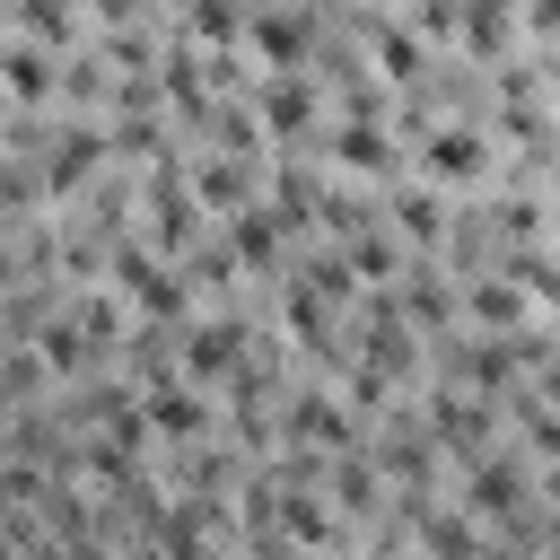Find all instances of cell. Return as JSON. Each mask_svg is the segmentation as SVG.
Returning a JSON list of instances; mask_svg holds the SVG:
<instances>
[{
  "label": "cell",
  "mask_w": 560,
  "mask_h": 560,
  "mask_svg": "<svg viewBox=\"0 0 560 560\" xmlns=\"http://www.w3.org/2000/svg\"><path fill=\"white\" fill-rule=\"evenodd\" d=\"M551 96H560V70H551Z\"/></svg>",
  "instance_id": "21"
},
{
  "label": "cell",
  "mask_w": 560,
  "mask_h": 560,
  "mask_svg": "<svg viewBox=\"0 0 560 560\" xmlns=\"http://www.w3.org/2000/svg\"><path fill=\"white\" fill-rule=\"evenodd\" d=\"M464 499L490 516V508H516L525 490H516V464H472V481H464Z\"/></svg>",
  "instance_id": "15"
},
{
  "label": "cell",
  "mask_w": 560,
  "mask_h": 560,
  "mask_svg": "<svg viewBox=\"0 0 560 560\" xmlns=\"http://www.w3.org/2000/svg\"><path fill=\"white\" fill-rule=\"evenodd\" d=\"M472 315H481V324H516L525 306H516V289H490V280H472Z\"/></svg>",
  "instance_id": "17"
},
{
  "label": "cell",
  "mask_w": 560,
  "mask_h": 560,
  "mask_svg": "<svg viewBox=\"0 0 560 560\" xmlns=\"http://www.w3.org/2000/svg\"><path fill=\"white\" fill-rule=\"evenodd\" d=\"M525 26H542V35H551V26H560V0H525Z\"/></svg>",
  "instance_id": "19"
},
{
  "label": "cell",
  "mask_w": 560,
  "mask_h": 560,
  "mask_svg": "<svg viewBox=\"0 0 560 560\" xmlns=\"http://www.w3.org/2000/svg\"><path fill=\"white\" fill-rule=\"evenodd\" d=\"M88 9H96V18H114V26H122V18H131V9H140V0H88Z\"/></svg>",
  "instance_id": "20"
},
{
  "label": "cell",
  "mask_w": 560,
  "mask_h": 560,
  "mask_svg": "<svg viewBox=\"0 0 560 560\" xmlns=\"http://www.w3.org/2000/svg\"><path fill=\"white\" fill-rule=\"evenodd\" d=\"M262 122H271V131H280V140H298V131H306V122H315V88H306V79H298V70H280V79H271V88H262Z\"/></svg>",
  "instance_id": "7"
},
{
  "label": "cell",
  "mask_w": 560,
  "mask_h": 560,
  "mask_svg": "<svg viewBox=\"0 0 560 560\" xmlns=\"http://www.w3.org/2000/svg\"><path fill=\"white\" fill-rule=\"evenodd\" d=\"M192 192H201L210 210H236V201H245V166H236V158H201V166H192Z\"/></svg>",
  "instance_id": "12"
},
{
  "label": "cell",
  "mask_w": 560,
  "mask_h": 560,
  "mask_svg": "<svg viewBox=\"0 0 560 560\" xmlns=\"http://www.w3.org/2000/svg\"><path fill=\"white\" fill-rule=\"evenodd\" d=\"M184 18H192V35H219V44H228V35L245 26V18H236V0H192Z\"/></svg>",
  "instance_id": "16"
},
{
  "label": "cell",
  "mask_w": 560,
  "mask_h": 560,
  "mask_svg": "<svg viewBox=\"0 0 560 560\" xmlns=\"http://www.w3.org/2000/svg\"><path fill=\"white\" fill-rule=\"evenodd\" d=\"M254 44H262L280 70H298V61H306V18H298V9H280V18H254Z\"/></svg>",
  "instance_id": "10"
},
{
  "label": "cell",
  "mask_w": 560,
  "mask_h": 560,
  "mask_svg": "<svg viewBox=\"0 0 560 560\" xmlns=\"http://www.w3.org/2000/svg\"><path fill=\"white\" fill-rule=\"evenodd\" d=\"M332 158H341L350 175H394V166H402V149H394V131H385L376 114H359V122H341V131H332Z\"/></svg>",
  "instance_id": "4"
},
{
  "label": "cell",
  "mask_w": 560,
  "mask_h": 560,
  "mask_svg": "<svg viewBox=\"0 0 560 560\" xmlns=\"http://www.w3.org/2000/svg\"><path fill=\"white\" fill-rule=\"evenodd\" d=\"M394 236H411V245H438V236H446V210H438V192H402V201H394Z\"/></svg>",
  "instance_id": "13"
},
{
  "label": "cell",
  "mask_w": 560,
  "mask_h": 560,
  "mask_svg": "<svg viewBox=\"0 0 560 560\" xmlns=\"http://www.w3.org/2000/svg\"><path fill=\"white\" fill-rule=\"evenodd\" d=\"M298 438H315V446H350V411H341L332 394H306V402H298Z\"/></svg>",
  "instance_id": "14"
},
{
  "label": "cell",
  "mask_w": 560,
  "mask_h": 560,
  "mask_svg": "<svg viewBox=\"0 0 560 560\" xmlns=\"http://www.w3.org/2000/svg\"><path fill=\"white\" fill-rule=\"evenodd\" d=\"M140 402H149V420H158V438H175V446H192V438L210 429V402L192 394V376H184V385H166V376H158V385H149Z\"/></svg>",
  "instance_id": "5"
},
{
  "label": "cell",
  "mask_w": 560,
  "mask_h": 560,
  "mask_svg": "<svg viewBox=\"0 0 560 560\" xmlns=\"http://www.w3.org/2000/svg\"><path fill=\"white\" fill-rule=\"evenodd\" d=\"M376 70H385L394 88H411V79L429 70V61H420V35H411V26H376Z\"/></svg>",
  "instance_id": "11"
},
{
  "label": "cell",
  "mask_w": 560,
  "mask_h": 560,
  "mask_svg": "<svg viewBox=\"0 0 560 560\" xmlns=\"http://www.w3.org/2000/svg\"><path fill=\"white\" fill-rule=\"evenodd\" d=\"M9 26H18L26 44H52V52H61V44L79 35V9H70V0H9Z\"/></svg>",
  "instance_id": "9"
},
{
  "label": "cell",
  "mask_w": 560,
  "mask_h": 560,
  "mask_svg": "<svg viewBox=\"0 0 560 560\" xmlns=\"http://www.w3.org/2000/svg\"><path fill=\"white\" fill-rule=\"evenodd\" d=\"M114 289H122L140 315H158V324H184V315H192V280L166 271V254H149V245H122V254H114Z\"/></svg>",
  "instance_id": "1"
},
{
  "label": "cell",
  "mask_w": 560,
  "mask_h": 560,
  "mask_svg": "<svg viewBox=\"0 0 560 560\" xmlns=\"http://www.w3.org/2000/svg\"><path fill=\"white\" fill-rule=\"evenodd\" d=\"M420 175H438V184H472V175H490V149H481V131H472V122H446V131H429V140H420Z\"/></svg>",
  "instance_id": "2"
},
{
  "label": "cell",
  "mask_w": 560,
  "mask_h": 560,
  "mask_svg": "<svg viewBox=\"0 0 560 560\" xmlns=\"http://www.w3.org/2000/svg\"><path fill=\"white\" fill-rule=\"evenodd\" d=\"M236 350H245V324H236V315H210V324L184 332V376H192V385L236 376Z\"/></svg>",
  "instance_id": "3"
},
{
  "label": "cell",
  "mask_w": 560,
  "mask_h": 560,
  "mask_svg": "<svg viewBox=\"0 0 560 560\" xmlns=\"http://www.w3.org/2000/svg\"><path fill=\"white\" fill-rule=\"evenodd\" d=\"M0 88L18 105H44L52 96V44H0Z\"/></svg>",
  "instance_id": "6"
},
{
  "label": "cell",
  "mask_w": 560,
  "mask_h": 560,
  "mask_svg": "<svg viewBox=\"0 0 560 560\" xmlns=\"http://www.w3.org/2000/svg\"><path fill=\"white\" fill-rule=\"evenodd\" d=\"M332 499H341V508H368V499H376V472H368V464H341V472H332Z\"/></svg>",
  "instance_id": "18"
},
{
  "label": "cell",
  "mask_w": 560,
  "mask_h": 560,
  "mask_svg": "<svg viewBox=\"0 0 560 560\" xmlns=\"http://www.w3.org/2000/svg\"><path fill=\"white\" fill-rule=\"evenodd\" d=\"M96 158H105V149H96V131L79 122V131H61V140L44 149V184H52V192H70V184H88V175H96Z\"/></svg>",
  "instance_id": "8"
}]
</instances>
